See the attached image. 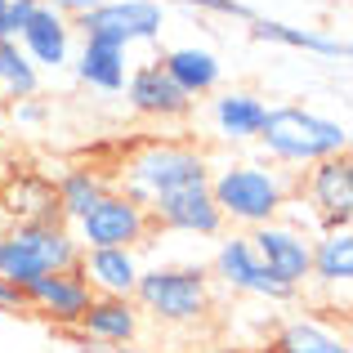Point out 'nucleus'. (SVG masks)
I'll return each mask as SVG.
<instances>
[{
	"label": "nucleus",
	"mask_w": 353,
	"mask_h": 353,
	"mask_svg": "<svg viewBox=\"0 0 353 353\" xmlns=\"http://www.w3.org/2000/svg\"><path fill=\"white\" fill-rule=\"evenodd\" d=\"M210 197H215L224 224H237L250 233L282 215V206L295 197V174L273 161H224L210 165Z\"/></svg>",
	"instance_id": "nucleus-1"
},
{
	"label": "nucleus",
	"mask_w": 353,
	"mask_h": 353,
	"mask_svg": "<svg viewBox=\"0 0 353 353\" xmlns=\"http://www.w3.org/2000/svg\"><path fill=\"white\" fill-rule=\"evenodd\" d=\"M255 143L282 170H309L327 157L349 152V125L322 112H309L300 103H282V108H268V121Z\"/></svg>",
	"instance_id": "nucleus-2"
},
{
	"label": "nucleus",
	"mask_w": 353,
	"mask_h": 353,
	"mask_svg": "<svg viewBox=\"0 0 353 353\" xmlns=\"http://www.w3.org/2000/svg\"><path fill=\"white\" fill-rule=\"evenodd\" d=\"M197 183H210V157L197 143L161 139V143H143L139 152L125 157L117 192H125L130 201L148 210L152 201L170 197L179 188H197Z\"/></svg>",
	"instance_id": "nucleus-3"
},
{
	"label": "nucleus",
	"mask_w": 353,
	"mask_h": 353,
	"mask_svg": "<svg viewBox=\"0 0 353 353\" xmlns=\"http://www.w3.org/2000/svg\"><path fill=\"white\" fill-rule=\"evenodd\" d=\"M134 304L161 327H197L215 309V282L201 264H157L139 273Z\"/></svg>",
	"instance_id": "nucleus-4"
},
{
	"label": "nucleus",
	"mask_w": 353,
	"mask_h": 353,
	"mask_svg": "<svg viewBox=\"0 0 353 353\" xmlns=\"http://www.w3.org/2000/svg\"><path fill=\"white\" fill-rule=\"evenodd\" d=\"M81 264V241L72 224H5L0 228V282L18 286L45 273H68Z\"/></svg>",
	"instance_id": "nucleus-5"
},
{
	"label": "nucleus",
	"mask_w": 353,
	"mask_h": 353,
	"mask_svg": "<svg viewBox=\"0 0 353 353\" xmlns=\"http://www.w3.org/2000/svg\"><path fill=\"white\" fill-rule=\"evenodd\" d=\"M85 41H108L117 50H130V45H152L161 41L165 32V5L161 0H103L99 9L81 14L77 23Z\"/></svg>",
	"instance_id": "nucleus-6"
},
{
	"label": "nucleus",
	"mask_w": 353,
	"mask_h": 353,
	"mask_svg": "<svg viewBox=\"0 0 353 353\" xmlns=\"http://www.w3.org/2000/svg\"><path fill=\"white\" fill-rule=\"evenodd\" d=\"M72 233H77L81 250H108V246L139 250L152 237V215H148L139 201H130L125 192L112 188L103 201H94V206L72 224Z\"/></svg>",
	"instance_id": "nucleus-7"
},
{
	"label": "nucleus",
	"mask_w": 353,
	"mask_h": 353,
	"mask_svg": "<svg viewBox=\"0 0 353 353\" xmlns=\"http://www.w3.org/2000/svg\"><path fill=\"white\" fill-rule=\"evenodd\" d=\"M210 282L228 286L233 295H255V300H273V304H286L295 300L291 286H282L273 273L264 268V259L255 255L246 233H224L215 246V259H210Z\"/></svg>",
	"instance_id": "nucleus-8"
},
{
	"label": "nucleus",
	"mask_w": 353,
	"mask_h": 353,
	"mask_svg": "<svg viewBox=\"0 0 353 353\" xmlns=\"http://www.w3.org/2000/svg\"><path fill=\"white\" fill-rule=\"evenodd\" d=\"M304 201L322 219V228H349V219H353V161H349V152L327 157V161L304 170Z\"/></svg>",
	"instance_id": "nucleus-9"
},
{
	"label": "nucleus",
	"mask_w": 353,
	"mask_h": 353,
	"mask_svg": "<svg viewBox=\"0 0 353 353\" xmlns=\"http://www.w3.org/2000/svg\"><path fill=\"white\" fill-rule=\"evenodd\" d=\"M250 246H255V255L264 259V268L277 277L282 286H291L295 295L309 286V241L300 228L282 224V219H273V224H259L250 228Z\"/></svg>",
	"instance_id": "nucleus-10"
},
{
	"label": "nucleus",
	"mask_w": 353,
	"mask_h": 353,
	"mask_svg": "<svg viewBox=\"0 0 353 353\" xmlns=\"http://www.w3.org/2000/svg\"><path fill=\"white\" fill-rule=\"evenodd\" d=\"M23 300H27L32 313H41L45 322H54V327L68 331V327H81L94 291L85 286L81 268H68V273H45V277H36V282H27Z\"/></svg>",
	"instance_id": "nucleus-11"
},
{
	"label": "nucleus",
	"mask_w": 353,
	"mask_h": 353,
	"mask_svg": "<svg viewBox=\"0 0 353 353\" xmlns=\"http://www.w3.org/2000/svg\"><path fill=\"white\" fill-rule=\"evenodd\" d=\"M18 50L32 59L36 72H63L77 54V27L68 14H59L54 5H36V14L27 18V27L18 32Z\"/></svg>",
	"instance_id": "nucleus-12"
},
{
	"label": "nucleus",
	"mask_w": 353,
	"mask_h": 353,
	"mask_svg": "<svg viewBox=\"0 0 353 353\" xmlns=\"http://www.w3.org/2000/svg\"><path fill=\"white\" fill-rule=\"evenodd\" d=\"M152 224L170 228V233H188V237H224V215H219L215 197H210V183L197 188H179L170 197L152 201L148 206Z\"/></svg>",
	"instance_id": "nucleus-13"
},
{
	"label": "nucleus",
	"mask_w": 353,
	"mask_h": 353,
	"mask_svg": "<svg viewBox=\"0 0 353 353\" xmlns=\"http://www.w3.org/2000/svg\"><path fill=\"white\" fill-rule=\"evenodd\" d=\"M121 94H125V103L148 121H183L192 112V99L165 77L161 63H139L125 77V90H121Z\"/></svg>",
	"instance_id": "nucleus-14"
},
{
	"label": "nucleus",
	"mask_w": 353,
	"mask_h": 353,
	"mask_svg": "<svg viewBox=\"0 0 353 353\" xmlns=\"http://www.w3.org/2000/svg\"><path fill=\"white\" fill-rule=\"evenodd\" d=\"M0 206L9 224H54L59 219V192L54 174L45 170H14L0 179Z\"/></svg>",
	"instance_id": "nucleus-15"
},
{
	"label": "nucleus",
	"mask_w": 353,
	"mask_h": 353,
	"mask_svg": "<svg viewBox=\"0 0 353 353\" xmlns=\"http://www.w3.org/2000/svg\"><path fill=\"white\" fill-rule=\"evenodd\" d=\"M264 121H268V99L255 90H215V99H210V125L233 148L255 143Z\"/></svg>",
	"instance_id": "nucleus-16"
},
{
	"label": "nucleus",
	"mask_w": 353,
	"mask_h": 353,
	"mask_svg": "<svg viewBox=\"0 0 353 353\" xmlns=\"http://www.w3.org/2000/svg\"><path fill=\"white\" fill-rule=\"evenodd\" d=\"M81 277L94 295H112V300H134L139 286V250L130 246H108V250H81Z\"/></svg>",
	"instance_id": "nucleus-17"
},
{
	"label": "nucleus",
	"mask_w": 353,
	"mask_h": 353,
	"mask_svg": "<svg viewBox=\"0 0 353 353\" xmlns=\"http://www.w3.org/2000/svg\"><path fill=\"white\" fill-rule=\"evenodd\" d=\"M90 345H108V349H125L143 336V313L134 300H112V295H94L81 318Z\"/></svg>",
	"instance_id": "nucleus-18"
},
{
	"label": "nucleus",
	"mask_w": 353,
	"mask_h": 353,
	"mask_svg": "<svg viewBox=\"0 0 353 353\" xmlns=\"http://www.w3.org/2000/svg\"><path fill=\"white\" fill-rule=\"evenodd\" d=\"M157 63H161L165 77H170L188 99L215 94L219 81H224V63H219V54L206 50V45H174V50H165Z\"/></svg>",
	"instance_id": "nucleus-19"
},
{
	"label": "nucleus",
	"mask_w": 353,
	"mask_h": 353,
	"mask_svg": "<svg viewBox=\"0 0 353 353\" xmlns=\"http://www.w3.org/2000/svg\"><path fill=\"white\" fill-rule=\"evenodd\" d=\"M309 282L345 291L353 282V228H322L309 241Z\"/></svg>",
	"instance_id": "nucleus-20"
},
{
	"label": "nucleus",
	"mask_w": 353,
	"mask_h": 353,
	"mask_svg": "<svg viewBox=\"0 0 353 353\" xmlns=\"http://www.w3.org/2000/svg\"><path fill=\"white\" fill-rule=\"evenodd\" d=\"M72 68H77L81 85L99 90V94H121L125 90V77H130V63H125V50L108 41H85L81 54H72Z\"/></svg>",
	"instance_id": "nucleus-21"
},
{
	"label": "nucleus",
	"mask_w": 353,
	"mask_h": 353,
	"mask_svg": "<svg viewBox=\"0 0 353 353\" xmlns=\"http://www.w3.org/2000/svg\"><path fill=\"white\" fill-rule=\"evenodd\" d=\"M250 36H255V41H268V45H286V50L322 54V59H349V41H340V36H327V32H313V27L282 23V18L255 14V18H250Z\"/></svg>",
	"instance_id": "nucleus-22"
},
{
	"label": "nucleus",
	"mask_w": 353,
	"mask_h": 353,
	"mask_svg": "<svg viewBox=\"0 0 353 353\" xmlns=\"http://www.w3.org/2000/svg\"><path fill=\"white\" fill-rule=\"evenodd\" d=\"M54 192H59V219L63 224H77L94 201H103L112 192V183L99 170H90V165H72V170H63L54 179Z\"/></svg>",
	"instance_id": "nucleus-23"
},
{
	"label": "nucleus",
	"mask_w": 353,
	"mask_h": 353,
	"mask_svg": "<svg viewBox=\"0 0 353 353\" xmlns=\"http://www.w3.org/2000/svg\"><path fill=\"white\" fill-rule=\"evenodd\" d=\"M277 353H353L340 331L322 327L318 318H291L277 331Z\"/></svg>",
	"instance_id": "nucleus-24"
},
{
	"label": "nucleus",
	"mask_w": 353,
	"mask_h": 353,
	"mask_svg": "<svg viewBox=\"0 0 353 353\" xmlns=\"http://www.w3.org/2000/svg\"><path fill=\"white\" fill-rule=\"evenodd\" d=\"M0 90H5V99H14V103L41 94V72L18 50V41H5V36H0Z\"/></svg>",
	"instance_id": "nucleus-25"
},
{
	"label": "nucleus",
	"mask_w": 353,
	"mask_h": 353,
	"mask_svg": "<svg viewBox=\"0 0 353 353\" xmlns=\"http://www.w3.org/2000/svg\"><path fill=\"white\" fill-rule=\"evenodd\" d=\"M161 5H183V9H201V14H219V18H241V23L255 18V9L246 0H161Z\"/></svg>",
	"instance_id": "nucleus-26"
},
{
	"label": "nucleus",
	"mask_w": 353,
	"mask_h": 353,
	"mask_svg": "<svg viewBox=\"0 0 353 353\" xmlns=\"http://www.w3.org/2000/svg\"><path fill=\"white\" fill-rule=\"evenodd\" d=\"M45 117H50V112H45L41 99H18V103H14V121H18V125H45Z\"/></svg>",
	"instance_id": "nucleus-27"
},
{
	"label": "nucleus",
	"mask_w": 353,
	"mask_h": 353,
	"mask_svg": "<svg viewBox=\"0 0 353 353\" xmlns=\"http://www.w3.org/2000/svg\"><path fill=\"white\" fill-rule=\"evenodd\" d=\"M36 5H41V0H9V23H14V41H18V32L27 27V18L36 14Z\"/></svg>",
	"instance_id": "nucleus-28"
},
{
	"label": "nucleus",
	"mask_w": 353,
	"mask_h": 353,
	"mask_svg": "<svg viewBox=\"0 0 353 353\" xmlns=\"http://www.w3.org/2000/svg\"><path fill=\"white\" fill-rule=\"evenodd\" d=\"M45 5H54V9H59V14H68L72 23H77L81 14H90V9H99V5H103V0H45Z\"/></svg>",
	"instance_id": "nucleus-29"
},
{
	"label": "nucleus",
	"mask_w": 353,
	"mask_h": 353,
	"mask_svg": "<svg viewBox=\"0 0 353 353\" xmlns=\"http://www.w3.org/2000/svg\"><path fill=\"white\" fill-rule=\"evenodd\" d=\"M23 309H27L23 291H18V286H9V282H0V313H23Z\"/></svg>",
	"instance_id": "nucleus-30"
},
{
	"label": "nucleus",
	"mask_w": 353,
	"mask_h": 353,
	"mask_svg": "<svg viewBox=\"0 0 353 353\" xmlns=\"http://www.w3.org/2000/svg\"><path fill=\"white\" fill-rule=\"evenodd\" d=\"M0 36L14 41V23H9V0H0Z\"/></svg>",
	"instance_id": "nucleus-31"
},
{
	"label": "nucleus",
	"mask_w": 353,
	"mask_h": 353,
	"mask_svg": "<svg viewBox=\"0 0 353 353\" xmlns=\"http://www.w3.org/2000/svg\"><path fill=\"white\" fill-rule=\"evenodd\" d=\"M112 353H152V349H139V345H125V349H112Z\"/></svg>",
	"instance_id": "nucleus-32"
},
{
	"label": "nucleus",
	"mask_w": 353,
	"mask_h": 353,
	"mask_svg": "<svg viewBox=\"0 0 353 353\" xmlns=\"http://www.w3.org/2000/svg\"><path fill=\"white\" fill-rule=\"evenodd\" d=\"M210 353H241V349H210Z\"/></svg>",
	"instance_id": "nucleus-33"
},
{
	"label": "nucleus",
	"mask_w": 353,
	"mask_h": 353,
	"mask_svg": "<svg viewBox=\"0 0 353 353\" xmlns=\"http://www.w3.org/2000/svg\"><path fill=\"white\" fill-rule=\"evenodd\" d=\"M5 224H9V219H5V206H0V228H5Z\"/></svg>",
	"instance_id": "nucleus-34"
}]
</instances>
